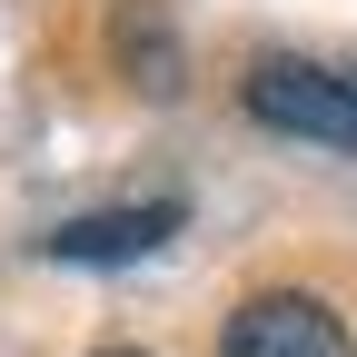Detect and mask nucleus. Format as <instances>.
<instances>
[{"label":"nucleus","instance_id":"obj_5","mask_svg":"<svg viewBox=\"0 0 357 357\" xmlns=\"http://www.w3.org/2000/svg\"><path fill=\"white\" fill-rule=\"evenodd\" d=\"M109 357H139V347H109Z\"/></svg>","mask_w":357,"mask_h":357},{"label":"nucleus","instance_id":"obj_1","mask_svg":"<svg viewBox=\"0 0 357 357\" xmlns=\"http://www.w3.org/2000/svg\"><path fill=\"white\" fill-rule=\"evenodd\" d=\"M218 357H357V337L318 288H258V298L229 307Z\"/></svg>","mask_w":357,"mask_h":357},{"label":"nucleus","instance_id":"obj_4","mask_svg":"<svg viewBox=\"0 0 357 357\" xmlns=\"http://www.w3.org/2000/svg\"><path fill=\"white\" fill-rule=\"evenodd\" d=\"M109 50H119V70L139 79L149 100H169V89L189 79V70H178V30H169V10H159V0H119V20H109Z\"/></svg>","mask_w":357,"mask_h":357},{"label":"nucleus","instance_id":"obj_2","mask_svg":"<svg viewBox=\"0 0 357 357\" xmlns=\"http://www.w3.org/2000/svg\"><path fill=\"white\" fill-rule=\"evenodd\" d=\"M248 119H268V129H298V139H328V149H347L357 159V89L337 79V70H307V60H268V70H248Z\"/></svg>","mask_w":357,"mask_h":357},{"label":"nucleus","instance_id":"obj_3","mask_svg":"<svg viewBox=\"0 0 357 357\" xmlns=\"http://www.w3.org/2000/svg\"><path fill=\"white\" fill-rule=\"evenodd\" d=\"M169 238H178V199H129V208H89L70 229H50L40 248L70 258V268H119V258H149Z\"/></svg>","mask_w":357,"mask_h":357}]
</instances>
